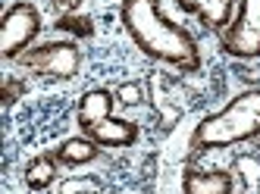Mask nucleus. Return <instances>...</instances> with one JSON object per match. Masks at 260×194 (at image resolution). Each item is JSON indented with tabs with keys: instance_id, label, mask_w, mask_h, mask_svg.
Masks as SVG:
<instances>
[{
	"instance_id": "4468645a",
	"label": "nucleus",
	"mask_w": 260,
	"mask_h": 194,
	"mask_svg": "<svg viewBox=\"0 0 260 194\" xmlns=\"http://www.w3.org/2000/svg\"><path fill=\"white\" fill-rule=\"evenodd\" d=\"M141 85H135V82H128V85H119L116 88V101L122 104V107H138L141 104Z\"/></svg>"
},
{
	"instance_id": "2eb2a0df",
	"label": "nucleus",
	"mask_w": 260,
	"mask_h": 194,
	"mask_svg": "<svg viewBox=\"0 0 260 194\" xmlns=\"http://www.w3.org/2000/svg\"><path fill=\"white\" fill-rule=\"evenodd\" d=\"M19 91H22V85H16V82H7V85H4V104L10 107V104L16 101V94H19Z\"/></svg>"
},
{
	"instance_id": "f257e3e1",
	"label": "nucleus",
	"mask_w": 260,
	"mask_h": 194,
	"mask_svg": "<svg viewBox=\"0 0 260 194\" xmlns=\"http://www.w3.org/2000/svg\"><path fill=\"white\" fill-rule=\"evenodd\" d=\"M122 28L135 41V47L157 63H166L179 72L201 69V50L188 28H182L163 13L160 0H122Z\"/></svg>"
},
{
	"instance_id": "7ed1b4c3",
	"label": "nucleus",
	"mask_w": 260,
	"mask_h": 194,
	"mask_svg": "<svg viewBox=\"0 0 260 194\" xmlns=\"http://www.w3.org/2000/svg\"><path fill=\"white\" fill-rule=\"evenodd\" d=\"M16 63L38 79H72L82 66V50L76 41H47L28 47Z\"/></svg>"
},
{
	"instance_id": "dca6fc26",
	"label": "nucleus",
	"mask_w": 260,
	"mask_h": 194,
	"mask_svg": "<svg viewBox=\"0 0 260 194\" xmlns=\"http://www.w3.org/2000/svg\"><path fill=\"white\" fill-rule=\"evenodd\" d=\"M53 4H57L60 10H66V13H69V10H76V7L82 4V0H53Z\"/></svg>"
},
{
	"instance_id": "f03ea898",
	"label": "nucleus",
	"mask_w": 260,
	"mask_h": 194,
	"mask_svg": "<svg viewBox=\"0 0 260 194\" xmlns=\"http://www.w3.org/2000/svg\"><path fill=\"white\" fill-rule=\"evenodd\" d=\"M260 135V88H248L238 97L204 116L191 132V150H216L232 147L241 141H251Z\"/></svg>"
},
{
	"instance_id": "20e7f679",
	"label": "nucleus",
	"mask_w": 260,
	"mask_h": 194,
	"mask_svg": "<svg viewBox=\"0 0 260 194\" xmlns=\"http://www.w3.org/2000/svg\"><path fill=\"white\" fill-rule=\"evenodd\" d=\"M41 35V13L28 0H19L4 13L0 22V53L4 60H19L31 47V41Z\"/></svg>"
},
{
	"instance_id": "9d476101",
	"label": "nucleus",
	"mask_w": 260,
	"mask_h": 194,
	"mask_svg": "<svg viewBox=\"0 0 260 194\" xmlns=\"http://www.w3.org/2000/svg\"><path fill=\"white\" fill-rule=\"evenodd\" d=\"M98 153H101V144H94L85 135V138H66L57 150H53V157H57V163H63V166H85L91 160H98Z\"/></svg>"
},
{
	"instance_id": "423d86ee",
	"label": "nucleus",
	"mask_w": 260,
	"mask_h": 194,
	"mask_svg": "<svg viewBox=\"0 0 260 194\" xmlns=\"http://www.w3.org/2000/svg\"><path fill=\"white\" fill-rule=\"evenodd\" d=\"M113 107H116V91H110V88H91V91H85L82 101H79V113H76L79 128L88 132V128H94L98 122L110 119V116H113Z\"/></svg>"
},
{
	"instance_id": "1a4fd4ad",
	"label": "nucleus",
	"mask_w": 260,
	"mask_h": 194,
	"mask_svg": "<svg viewBox=\"0 0 260 194\" xmlns=\"http://www.w3.org/2000/svg\"><path fill=\"white\" fill-rule=\"evenodd\" d=\"M182 194H232V176L222 169H185Z\"/></svg>"
},
{
	"instance_id": "6e6552de",
	"label": "nucleus",
	"mask_w": 260,
	"mask_h": 194,
	"mask_svg": "<svg viewBox=\"0 0 260 194\" xmlns=\"http://www.w3.org/2000/svg\"><path fill=\"white\" fill-rule=\"evenodd\" d=\"M85 135L101 147H132L138 141V125L122 119V116H110V119L98 122L94 128H88Z\"/></svg>"
},
{
	"instance_id": "ddd939ff",
	"label": "nucleus",
	"mask_w": 260,
	"mask_h": 194,
	"mask_svg": "<svg viewBox=\"0 0 260 194\" xmlns=\"http://www.w3.org/2000/svg\"><path fill=\"white\" fill-rule=\"evenodd\" d=\"M57 28H60V31H72V35H85V38L94 31L88 19H85V16H76V13H66L60 22H57Z\"/></svg>"
},
{
	"instance_id": "0eeeda50",
	"label": "nucleus",
	"mask_w": 260,
	"mask_h": 194,
	"mask_svg": "<svg viewBox=\"0 0 260 194\" xmlns=\"http://www.w3.org/2000/svg\"><path fill=\"white\" fill-rule=\"evenodd\" d=\"M179 10L182 13H188V16H198L207 28H219V31H226L232 25V19H235V7H232V0H176Z\"/></svg>"
},
{
	"instance_id": "9b49d317",
	"label": "nucleus",
	"mask_w": 260,
	"mask_h": 194,
	"mask_svg": "<svg viewBox=\"0 0 260 194\" xmlns=\"http://www.w3.org/2000/svg\"><path fill=\"white\" fill-rule=\"evenodd\" d=\"M57 179V157L53 153H41V157H35L28 166H25V185L31 191H44L53 185Z\"/></svg>"
},
{
	"instance_id": "39448f33",
	"label": "nucleus",
	"mask_w": 260,
	"mask_h": 194,
	"mask_svg": "<svg viewBox=\"0 0 260 194\" xmlns=\"http://www.w3.org/2000/svg\"><path fill=\"white\" fill-rule=\"evenodd\" d=\"M219 47L235 60H257L260 56V0H238L235 19L222 31Z\"/></svg>"
},
{
	"instance_id": "f8f14e48",
	"label": "nucleus",
	"mask_w": 260,
	"mask_h": 194,
	"mask_svg": "<svg viewBox=\"0 0 260 194\" xmlns=\"http://www.w3.org/2000/svg\"><path fill=\"white\" fill-rule=\"evenodd\" d=\"M235 169H238L241 182H245V191L248 194H260V160L241 153V157L235 160Z\"/></svg>"
}]
</instances>
